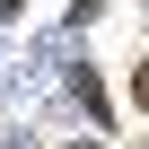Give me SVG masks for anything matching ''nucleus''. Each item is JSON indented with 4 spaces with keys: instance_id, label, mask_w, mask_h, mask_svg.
Here are the masks:
<instances>
[{
    "instance_id": "f257e3e1",
    "label": "nucleus",
    "mask_w": 149,
    "mask_h": 149,
    "mask_svg": "<svg viewBox=\"0 0 149 149\" xmlns=\"http://www.w3.org/2000/svg\"><path fill=\"white\" fill-rule=\"evenodd\" d=\"M132 97H140V105H149V61H140V70H132Z\"/></svg>"
},
{
    "instance_id": "f03ea898",
    "label": "nucleus",
    "mask_w": 149,
    "mask_h": 149,
    "mask_svg": "<svg viewBox=\"0 0 149 149\" xmlns=\"http://www.w3.org/2000/svg\"><path fill=\"white\" fill-rule=\"evenodd\" d=\"M9 9H18V0H0V18H9Z\"/></svg>"
}]
</instances>
